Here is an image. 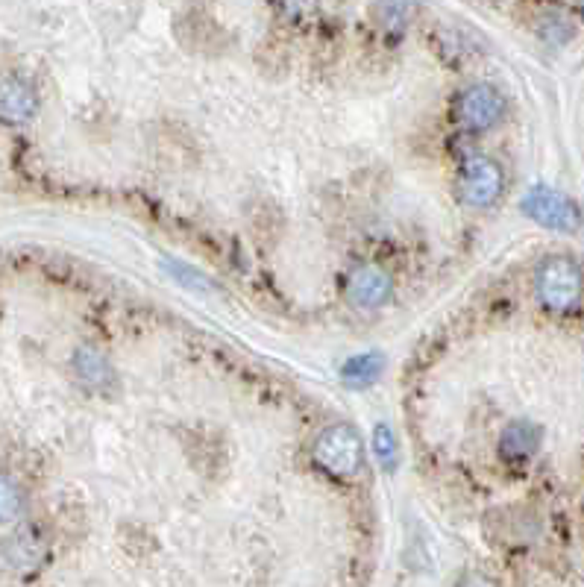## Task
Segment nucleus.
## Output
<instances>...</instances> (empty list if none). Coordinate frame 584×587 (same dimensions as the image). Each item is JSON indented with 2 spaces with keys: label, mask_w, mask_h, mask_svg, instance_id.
Wrapping results in <instances>:
<instances>
[{
  "label": "nucleus",
  "mask_w": 584,
  "mask_h": 587,
  "mask_svg": "<svg viewBox=\"0 0 584 587\" xmlns=\"http://www.w3.org/2000/svg\"><path fill=\"white\" fill-rule=\"evenodd\" d=\"M382 367H385V362H382L379 353H364V356H356V359H350V362L344 364L341 376H344L347 385L364 388V385H370L373 379H379Z\"/></svg>",
  "instance_id": "nucleus-11"
},
{
  "label": "nucleus",
  "mask_w": 584,
  "mask_h": 587,
  "mask_svg": "<svg viewBox=\"0 0 584 587\" xmlns=\"http://www.w3.org/2000/svg\"><path fill=\"white\" fill-rule=\"evenodd\" d=\"M373 452H376V458L385 470L397 467V441H394V435L385 423L376 426V432H373Z\"/></svg>",
  "instance_id": "nucleus-13"
},
{
  "label": "nucleus",
  "mask_w": 584,
  "mask_h": 587,
  "mask_svg": "<svg viewBox=\"0 0 584 587\" xmlns=\"http://www.w3.org/2000/svg\"><path fill=\"white\" fill-rule=\"evenodd\" d=\"M579 6H582V9H584V0H579Z\"/></svg>",
  "instance_id": "nucleus-14"
},
{
  "label": "nucleus",
  "mask_w": 584,
  "mask_h": 587,
  "mask_svg": "<svg viewBox=\"0 0 584 587\" xmlns=\"http://www.w3.org/2000/svg\"><path fill=\"white\" fill-rule=\"evenodd\" d=\"M24 494L18 488V482L6 473H0V523H9L21 514Z\"/></svg>",
  "instance_id": "nucleus-12"
},
{
  "label": "nucleus",
  "mask_w": 584,
  "mask_h": 587,
  "mask_svg": "<svg viewBox=\"0 0 584 587\" xmlns=\"http://www.w3.org/2000/svg\"><path fill=\"white\" fill-rule=\"evenodd\" d=\"M535 294L540 306L567 315L582 306L584 273L576 259L570 256H546L535 271Z\"/></svg>",
  "instance_id": "nucleus-1"
},
{
  "label": "nucleus",
  "mask_w": 584,
  "mask_h": 587,
  "mask_svg": "<svg viewBox=\"0 0 584 587\" xmlns=\"http://www.w3.org/2000/svg\"><path fill=\"white\" fill-rule=\"evenodd\" d=\"M391 291H394L391 276L382 268H373V265H361L347 279V297L356 306H364V309H376V306L388 303Z\"/></svg>",
  "instance_id": "nucleus-6"
},
{
  "label": "nucleus",
  "mask_w": 584,
  "mask_h": 587,
  "mask_svg": "<svg viewBox=\"0 0 584 587\" xmlns=\"http://www.w3.org/2000/svg\"><path fill=\"white\" fill-rule=\"evenodd\" d=\"M502 115H505V97L488 83H476V86L464 89L452 103L455 124L464 130H473V133L491 130L496 121H502Z\"/></svg>",
  "instance_id": "nucleus-4"
},
{
  "label": "nucleus",
  "mask_w": 584,
  "mask_h": 587,
  "mask_svg": "<svg viewBox=\"0 0 584 587\" xmlns=\"http://www.w3.org/2000/svg\"><path fill=\"white\" fill-rule=\"evenodd\" d=\"M39 109L36 89L21 77H3L0 80V121L3 124H27Z\"/></svg>",
  "instance_id": "nucleus-7"
},
{
  "label": "nucleus",
  "mask_w": 584,
  "mask_h": 587,
  "mask_svg": "<svg viewBox=\"0 0 584 587\" xmlns=\"http://www.w3.org/2000/svg\"><path fill=\"white\" fill-rule=\"evenodd\" d=\"M505 188V177L502 168L488 156H467L461 162L458 180H455V191L458 200L470 209H488L502 197Z\"/></svg>",
  "instance_id": "nucleus-3"
},
{
  "label": "nucleus",
  "mask_w": 584,
  "mask_h": 587,
  "mask_svg": "<svg viewBox=\"0 0 584 587\" xmlns=\"http://www.w3.org/2000/svg\"><path fill=\"white\" fill-rule=\"evenodd\" d=\"M3 555H6V561H9L15 570H33V567H39V564L45 561V535L39 532V526H21L18 532H12V535L6 538Z\"/></svg>",
  "instance_id": "nucleus-8"
},
{
  "label": "nucleus",
  "mask_w": 584,
  "mask_h": 587,
  "mask_svg": "<svg viewBox=\"0 0 584 587\" xmlns=\"http://www.w3.org/2000/svg\"><path fill=\"white\" fill-rule=\"evenodd\" d=\"M540 438H543V432L535 423H526V420L523 423H511L502 432V438H499V452L508 461H523V458H529L532 452L538 450Z\"/></svg>",
  "instance_id": "nucleus-9"
},
{
  "label": "nucleus",
  "mask_w": 584,
  "mask_h": 587,
  "mask_svg": "<svg viewBox=\"0 0 584 587\" xmlns=\"http://www.w3.org/2000/svg\"><path fill=\"white\" fill-rule=\"evenodd\" d=\"M74 367L80 373V379L91 385V388H106L112 385V367L106 362L103 353L91 350V347H83L77 356H74Z\"/></svg>",
  "instance_id": "nucleus-10"
},
{
  "label": "nucleus",
  "mask_w": 584,
  "mask_h": 587,
  "mask_svg": "<svg viewBox=\"0 0 584 587\" xmlns=\"http://www.w3.org/2000/svg\"><path fill=\"white\" fill-rule=\"evenodd\" d=\"M523 212L538 221V224L558 229V232H576L582 224V215L576 209V203L570 197H564L561 191L552 188H532L523 197Z\"/></svg>",
  "instance_id": "nucleus-5"
},
{
  "label": "nucleus",
  "mask_w": 584,
  "mask_h": 587,
  "mask_svg": "<svg viewBox=\"0 0 584 587\" xmlns=\"http://www.w3.org/2000/svg\"><path fill=\"white\" fill-rule=\"evenodd\" d=\"M312 458L320 470H326L335 479H353L361 473L364 464V450H361V438L356 435L353 426L338 423L329 426L317 435L315 447H312Z\"/></svg>",
  "instance_id": "nucleus-2"
}]
</instances>
